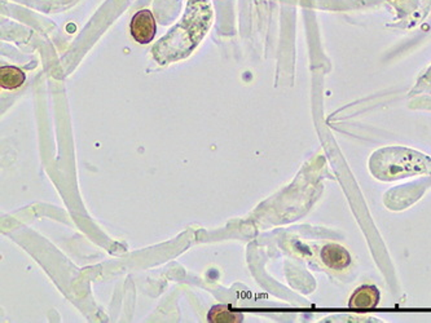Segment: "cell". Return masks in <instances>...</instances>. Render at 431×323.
I'll use <instances>...</instances> for the list:
<instances>
[{"mask_svg": "<svg viewBox=\"0 0 431 323\" xmlns=\"http://www.w3.org/2000/svg\"><path fill=\"white\" fill-rule=\"evenodd\" d=\"M376 177L392 181L404 176L431 172V158L423 157L413 150L391 148L376 153L371 162Z\"/></svg>", "mask_w": 431, "mask_h": 323, "instance_id": "6da1fadb", "label": "cell"}, {"mask_svg": "<svg viewBox=\"0 0 431 323\" xmlns=\"http://www.w3.org/2000/svg\"><path fill=\"white\" fill-rule=\"evenodd\" d=\"M131 35L140 44H149L157 33V25L153 13L148 9L139 11L131 20Z\"/></svg>", "mask_w": 431, "mask_h": 323, "instance_id": "7a4b0ae2", "label": "cell"}, {"mask_svg": "<svg viewBox=\"0 0 431 323\" xmlns=\"http://www.w3.org/2000/svg\"><path fill=\"white\" fill-rule=\"evenodd\" d=\"M322 261L331 270H343L351 266V255L345 247L329 243L324 246L320 252Z\"/></svg>", "mask_w": 431, "mask_h": 323, "instance_id": "3957f363", "label": "cell"}, {"mask_svg": "<svg viewBox=\"0 0 431 323\" xmlns=\"http://www.w3.org/2000/svg\"><path fill=\"white\" fill-rule=\"evenodd\" d=\"M380 290L373 284H363L354 291L348 300V305L356 309H369L378 305Z\"/></svg>", "mask_w": 431, "mask_h": 323, "instance_id": "277c9868", "label": "cell"}, {"mask_svg": "<svg viewBox=\"0 0 431 323\" xmlns=\"http://www.w3.org/2000/svg\"><path fill=\"white\" fill-rule=\"evenodd\" d=\"M26 75L16 67H1L0 69V85L3 90H16L25 82Z\"/></svg>", "mask_w": 431, "mask_h": 323, "instance_id": "5b68a950", "label": "cell"}, {"mask_svg": "<svg viewBox=\"0 0 431 323\" xmlns=\"http://www.w3.org/2000/svg\"><path fill=\"white\" fill-rule=\"evenodd\" d=\"M209 322L212 323H235L242 321V315L231 312L226 305H217L209 312L207 317Z\"/></svg>", "mask_w": 431, "mask_h": 323, "instance_id": "8992f818", "label": "cell"}]
</instances>
